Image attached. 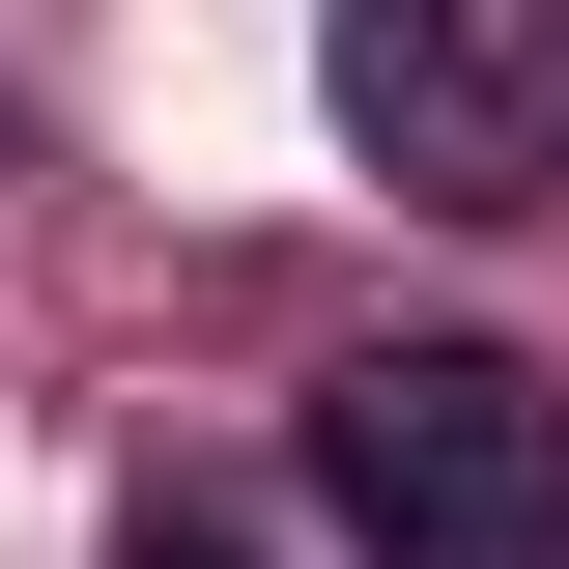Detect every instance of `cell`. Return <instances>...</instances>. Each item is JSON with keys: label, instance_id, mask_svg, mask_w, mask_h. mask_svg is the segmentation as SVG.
Returning <instances> with one entry per match:
<instances>
[{"label": "cell", "instance_id": "obj_1", "mask_svg": "<svg viewBox=\"0 0 569 569\" xmlns=\"http://www.w3.org/2000/svg\"><path fill=\"white\" fill-rule=\"evenodd\" d=\"M313 512L370 569H569V399L512 342H342L313 370Z\"/></svg>", "mask_w": 569, "mask_h": 569}, {"label": "cell", "instance_id": "obj_2", "mask_svg": "<svg viewBox=\"0 0 569 569\" xmlns=\"http://www.w3.org/2000/svg\"><path fill=\"white\" fill-rule=\"evenodd\" d=\"M342 114L399 142L427 200H541V114H512V86L456 58V29H427V0H370V29H342Z\"/></svg>", "mask_w": 569, "mask_h": 569}]
</instances>
